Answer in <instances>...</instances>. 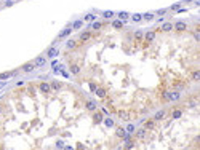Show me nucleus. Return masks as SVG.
Returning a JSON list of instances; mask_svg holds the SVG:
<instances>
[{"label":"nucleus","instance_id":"nucleus-1","mask_svg":"<svg viewBox=\"0 0 200 150\" xmlns=\"http://www.w3.org/2000/svg\"><path fill=\"white\" fill-rule=\"evenodd\" d=\"M91 39H93V30H82L79 34V37H77L79 43H86V42H90Z\"/></svg>","mask_w":200,"mask_h":150},{"label":"nucleus","instance_id":"nucleus-2","mask_svg":"<svg viewBox=\"0 0 200 150\" xmlns=\"http://www.w3.org/2000/svg\"><path fill=\"white\" fill-rule=\"evenodd\" d=\"M183 113H184V109H183V107L174 106V107L170 110V118H171V120H178V118L183 117Z\"/></svg>","mask_w":200,"mask_h":150},{"label":"nucleus","instance_id":"nucleus-3","mask_svg":"<svg viewBox=\"0 0 200 150\" xmlns=\"http://www.w3.org/2000/svg\"><path fill=\"white\" fill-rule=\"evenodd\" d=\"M187 29H189V26H187V22H184V21L173 22V30H176V32H186Z\"/></svg>","mask_w":200,"mask_h":150},{"label":"nucleus","instance_id":"nucleus-4","mask_svg":"<svg viewBox=\"0 0 200 150\" xmlns=\"http://www.w3.org/2000/svg\"><path fill=\"white\" fill-rule=\"evenodd\" d=\"M71 34H72V27H71V24L67 26V27H64L59 34H58V37H56V40L59 42V40H63V39H66V37H69L71 35Z\"/></svg>","mask_w":200,"mask_h":150},{"label":"nucleus","instance_id":"nucleus-5","mask_svg":"<svg viewBox=\"0 0 200 150\" xmlns=\"http://www.w3.org/2000/svg\"><path fill=\"white\" fill-rule=\"evenodd\" d=\"M69 72L72 74V75H80V72H82V67H80V64H77V62H71L69 64Z\"/></svg>","mask_w":200,"mask_h":150},{"label":"nucleus","instance_id":"nucleus-6","mask_svg":"<svg viewBox=\"0 0 200 150\" xmlns=\"http://www.w3.org/2000/svg\"><path fill=\"white\" fill-rule=\"evenodd\" d=\"M117 117H119L120 120H123V121H130V120H131L130 112H128V110H125V109H120V110L117 112Z\"/></svg>","mask_w":200,"mask_h":150},{"label":"nucleus","instance_id":"nucleus-7","mask_svg":"<svg viewBox=\"0 0 200 150\" xmlns=\"http://www.w3.org/2000/svg\"><path fill=\"white\" fill-rule=\"evenodd\" d=\"M79 45H80L79 40L69 39L67 42H66V50H67V51H69V50H71V51H72V50H77V48H79Z\"/></svg>","mask_w":200,"mask_h":150},{"label":"nucleus","instance_id":"nucleus-8","mask_svg":"<svg viewBox=\"0 0 200 150\" xmlns=\"http://www.w3.org/2000/svg\"><path fill=\"white\" fill-rule=\"evenodd\" d=\"M155 37H157V32H155V30H147V32H144V40H142V42L152 43V42L155 40Z\"/></svg>","mask_w":200,"mask_h":150},{"label":"nucleus","instance_id":"nucleus-9","mask_svg":"<svg viewBox=\"0 0 200 150\" xmlns=\"http://www.w3.org/2000/svg\"><path fill=\"white\" fill-rule=\"evenodd\" d=\"M35 70V66H34V62H26V64H23L21 66V72H24V74H29V72H34Z\"/></svg>","mask_w":200,"mask_h":150},{"label":"nucleus","instance_id":"nucleus-10","mask_svg":"<svg viewBox=\"0 0 200 150\" xmlns=\"http://www.w3.org/2000/svg\"><path fill=\"white\" fill-rule=\"evenodd\" d=\"M39 89H40V93H43V94H50L51 93V86H50L48 82H42L39 85Z\"/></svg>","mask_w":200,"mask_h":150},{"label":"nucleus","instance_id":"nucleus-11","mask_svg":"<svg viewBox=\"0 0 200 150\" xmlns=\"http://www.w3.org/2000/svg\"><path fill=\"white\" fill-rule=\"evenodd\" d=\"M159 30H162V32H171L173 30V22H170V21H166V22H163V24L155 30V32H159Z\"/></svg>","mask_w":200,"mask_h":150},{"label":"nucleus","instance_id":"nucleus-12","mask_svg":"<svg viewBox=\"0 0 200 150\" xmlns=\"http://www.w3.org/2000/svg\"><path fill=\"white\" fill-rule=\"evenodd\" d=\"M142 40H144V32L142 30H135L133 32V42L142 43Z\"/></svg>","mask_w":200,"mask_h":150},{"label":"nucleus","instance_id":"nucleus-13","mask_svg":"<svg viewBox=\"0 0 200 150\" xmlns=\"http://www.w3.org/2000/svg\"><path fill=\"white\" fill-rule=\"evenodd\" d=\"M32 62H34L35 69H37V67H43V66H45V62H47V57H45V56H37Z\"/></svg>","mask_w":200,"mask_h":150},{"label":"nucleus","instance_id":"nucleus-14","mask_svg":"<svg viewBox=\"0 0 200 150\" xmlns=\"http://www.w3.org/2000/svg\"><path fill=\"white\" fill-rule=\"evenodd\" d=\"M136 136V139H139V141H144L146 139V136H147V130H144V128H141V130H136L135 133H133Z\"/></svg>","mask_w":200,"mask_h":150},{"label":"nucleus","instance_id":"nucleus-15","mask_svg":"<svg viewBox=\"0 0 200 150\" xmlns=\"http://www.w3.org/2000/svg\"><path fill=\"white\" fill-rule=\"evenodd\" d=\"M85 107H86L88 112H95V110H98V104H96L95 101H91V99H88V101L85 102Z\"/></svg>","mask_w":200,"mask_h":150},{"label":"nucleus","instance_id":"nucleus-16","mask_svg":"<svg viewBox=\"0 0 200 150\" xmlns=\"http://www.w3.org/2000/svg\"><path fill=\"white\" fill-rule=\"evenodd\" d=\"M165 117H166V110H165V109H162V110H157V112H155V115H154L152 118H154L155 121H162Z\"/></svg>","mask_w":200,"mask_h":150},{"label":"nucleus","instance_id":"nucleus-17","mask_svg":"<svg viewBox=\"0 0 200 150\" xmlns=\"http://www.w3.org/2000/svg\"><path fill=\"white\" fill-rule=\"evenodd\" d=\"M103 120H104V117H103V112H98V110H95V112H93V121H95V125L103 123Z\"/></svg>","mask_w":200,"mask_h":150},{"label":"nucleus","instance_id":"nucleus-18","mask_svg":"<svg viewBox=\"0 0 200 150\" xmlns=\"http://www.w3.org/2000/svg\"><path fill=\"white\" fill-rule=\"evenodd\" d=\"M155 126H157V121H155L154 118H151V120H147L146 123H144V130L152 131V130H155Z\"/></svg>","mask_w":200,"mask_h":150},{"label":"nucleus","instance_id":"nucleus-19","mask_svg":"<svg viewBox=\"0 0 200 150\" xmlns=\"http://www.w3.org/2000/svg\"><path fill=\"white\" fill-rule=\"evenodd\" d=\"M47 57H48V59H53V57L54 56H56V54H59V51H58V48L56 47H50L48 50H47Z\"/></svg>","mask_w":200,"mask_h":150},{"label":"nucleus","instance_id":"nucleus-20","mask_svg":"<svg viewBox=\"0 0 200 150\" xmlns=\"http://www.w3.org/2000/svg\"><path fill=\"white\" fill-rule=\"evenodd\" d=\"M103 27H104V22H101V21H91V24H90L91 30H101Z\"/></svg>","mask_w":200,"mask_h":150},{"label":"nucleus","instance_id":"nucleus-21","mask_svg":"<svg viewBox=\"0 0 200 150\" xmlns=\"http://www.w3.org/2000/svg\"><path fill=\"white\" fill-rule=\"evenodd\" d=\"M112 27H114L115 30H122V29L125 27V22L122 21V19H114V21H112Z\"/></svg>","mask_w":200,"mask_h":150},{"label":"nucleus","instance_id":"nucleus-22","mask_svg":"<svg viewBox=\"0 0 200 150\" xmlns=\"http://www.w3.org/2000/svg\"><path fill=\"white\" fill-rule=\"evenodd\" d=\"M83 19H75L72 24H71V27H72V30H79V29H82V26H83Z\"/></svg>","mask_w":200,"mask_h":150},{"label":"nucleus","instance_id":"nucleus-23","mask_svg":"<svg viewBox=\"0 0 200 150\" xmlns=\"http://www.w3.org/2000/svg\"><path fill=\"white\" fill-rule=\"evenodd\" d=\"M50 86H51V91H59L63 88V83L59 82V80H53V82L50 83Z\"/></svg>","mask_w":200,"mask_h":150},{"label":"nucleus","instance_id":"nucleus-24","mask_svg":"<svg viewBox=\"0 0 200 150\" xmlns=\"http://www.w3.org/2000/svg\"><path fill=\"white\" fill-rule=\"evenodd\" d=\"M115 136L119 137V139H123V137L127 136V131H125V128H122V126H119V128H115Z\"/></svg>","mask_w":200,"mask_h":150},{"label":"nucleus","instance_id":"nucleus-25","mask_svg":"<svg viewBox=\"0 0 200 150\" xmlns=\"http://www.w3.org/2000/svg\"><path fill=\"white\" fill-rule=\"evenodd\" d=\"M198 78H200V72H198V67H197L195 70H192V74H191V82L198 83Z\"/></svg>","mask_w":200,"mask_h":150},{"label":"nucleus","instance_id":"nucleus-26","mask_svg":"<svg viewBox=\"0 0 200 150\" xmlns=\"http://www.w3.org/2000/svg\"><path fill=\"white\" fill-rule=\"evenodd\" d=\"M103 123L106 125V128H114V126H115V121H114L112 118H109V117H107V118H104V120H103Z\"/></svg>","mask_w":200,"mask_h":150},{"label":"nucleus","instance_id":"nucleus-27","mask_svg":"<svg viewBox=\"0 0 200 150\" xmlns=\"http://www.w3.org/2000/svg\"><path fill=\"white\" fill-rule=\"evenodd\" d=\"M96 94L101 98V99H106V96H107V91L104 89V88H96Z\"/></svg>","mask_w":200,"mask_h":150},{"label":"nucleus","instance_id":"nucleus-28","mask_svg":"<svg viewBox=\"0 0 200 150\" xmlns=\"http://www.w3.org/2000/svg\"><path fill=\"white\" fill-rule=\"evenodd\" d=\"M101 16L107 21V19H110V18H112V16H115V13H114V11H110V10H107V11H103V13H101Z\"/></svg>","mask_w":200,"mask_h":150},{"label":"nucleus","instance_id":"nucleus-29","mask_svg":"<svg viewBox=\"0 0 200 150\" xmlns=\"http://www.w3.org/2000/svg\"><path fill=\"white\" fill-rule=\"evenodd\" d=\"M117 16H119V19L125 21V19H128V18H130V13H127V11H119Z\"/></svg>","mask_w":200,"mask_h":150},{"label":"nucleus","instance_id":"nucleus-30","mask_svg":"<svg viewBox=\"0 0 200 150\" xmlns=\"http://www.w3.org/2000/svg\"><path fill=\"white\" fill-rule=\"evenodd\" d=\"M125 131H127L128 134H133V133L136 131V126L133 125V123H128V125H127V128H125Z\"/></svg>","mask_w":200,"mask_h":150},{"label":"nucleus","instance_id":"nucleus-31","mask_svg":"<svg viewBox=\"0 0 200 150\" xmlns=\"http://www.w3.org/2000/svg\"><path fill=\"white\" fill-rule=\"evenodd\" d=\"M141 16H142L144 21H154V19H155V15H154V13H144V15H141Z\"/></svg>","mask_w":200,"mask_h":150},{"label":"nucleus","instance_id":"nucleus-32","mask_svg":"<svg viewBox=\"0 0 200 150\" xmlns=\"http://www.w3.org/2000/svg\"><path fill=\"white\" fill-rule=\"evenodd\" d=\"M131 16V21L133 22H141L142 21V16L139 15V13H135V15H130Z\"/></svg>","mask_w":200,"mask_h":150},{"label":"nucleus","instance_id":"nucleus-33","mask_svg":"<svg viewBox=\"0 0 200 150\" xmlns=\"http://www.w3.org/2000/svg\"><path fill=\"white\" fill-rule=\"evenodd\" d=\"M10 77H12V72H2L0 74V80H3V82H7Z\"/></svg>","mask_w":200,"mask_h":150},{"label":"nucleus","instance_id":"nucleus-34","mask_svg":"<svg viewBox=\"0 0 200 150\" xmlns=\"http://www.w3.org/2000/svg\"><path fill=\"white\" fill-rule=\"evenodd\" d=\"M83 21H96V16L95 15H91V13H88V15H85V18H83Z\"/></svg>","mask_w":200,"mask_h":150},{"label":"nucleus","instance_id":"nucleus-35","mask_svg":"<svg viewBox=\"0 0 200 150\" xmlns=\"http://www.w3.org/2000/svg\"><path fill=\"white\" fill-rule=\"evenodd\" d=\"M166 13H168V8H160V10H157V13H155V15L163 16V15H166Z\"/></svg>","mask_w":200,"mask_h":150},{"label":"nucleus","instance_id":"nucleus-36","mask_svg":"<svg viewBox=\"0 0 200 150\" xmlns=\"http://www.w3.org/2000/svg\"><path fill=\"white\" fill-rule=\"evenodd\" d=\"M181 5L183 3H174V5H171V8H168V11H176L178 8H181Z\"/></svg>","mask_w":200,"mask_h":150},{"label":"nucleus","instance_id":"nucleus-37","mask_svg":"<svg viewBox=\"0 0 200 150\" xmlns=\"http://www.w3.org/2000/svg\"><path fill=\"white\" fill-rule=\"evenodd\" d=\"M56 147H58V148H64V142H63V141H58V142H56Z\"/></svg>","mask_w":200,"mask_h":150},{"label":"nucleus","instance_id":"nucleus-38","mask_svg":"<svg viewBox=\"0 0 200 150\" xmlns=\"http://www.w3.org/2000/svg\"><path fill=\"white\" fill-rule=\"evenodd\" d=\"M96 88H98V86H96L95 83H90V89L93 91V93H95V91H96Z\"/></svg>","mask_w":200,"mask_h":150},{"label":"nucleus","instance_id":"nucleus-39","mask_svg":"<svg viewBox=\"0 0 200 150\" xmlns=\"http://www.w3.org/2000/svg\"><path fill=\"white\" fill-rule=\"evenodd\" d=\"M194 39H195V40H197V42H198V40H200V35H198V32H197V30H195V32H194Z\"/></svg>","mask_w":200,"mask_h":150},{"label":"nucleus","instance_id":"nucleus-40","mask_svg":"<svg viewBox=\"0 0 200 150\" xmlns=\"http://www.w3.org/2000/svg\"><path fill=\"white\" fill-rule=\"evenodd\" d=\"M15 2H13V0H8V2H5V7H12Z\"/></svg>","mask_w":200,"mask_h":150},{"label":"nucleus","instance_id":"nucleus-41","mask_svg":"<svg viewBox=\"0 0 200 150\" xmlns=\"http://www.w3.org/2000/svg\"><path fill=\"white\" fill-rule=\"evenodd\" d=\"M0 113H2V106H0Z\"/></svg>","mask_w":200,"mask_h":150}]
</instances>
